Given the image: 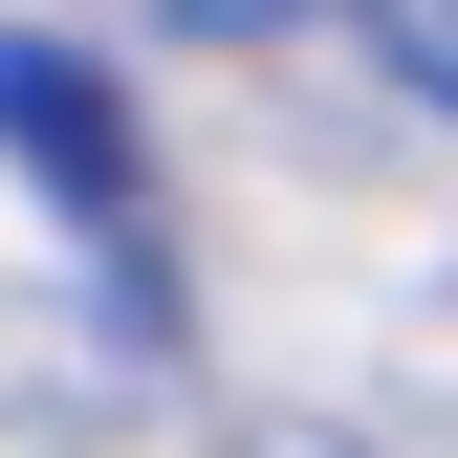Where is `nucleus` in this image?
Returning <instances> with one entry per match:
<instances>
[{
    "label": "nucleus",
    "instance_id": "obj_2",
    "mask_svg": "<svg viewBox=\"0 0 458 458\" xmlns=\"http://www.w3.org/2000/svg\"><path fill=\"white\" fill-rule=\"evenodd\" d=\"M371 66H393V88H415V109H437V131H458V0H371Z\"/></svg>",
    "mask_w": 458,
    "mask_h": 458
},
{
    "label": "nucleus",
    "instance_id": "obj_1",
    "mask_svg": "<svg viewBox=\"0 0 458 458\" xmlns=\"http://www.w3.org/2000/svg\"><path fill=\"white\" fill-rule=\"evenodd\" d=\"M0 153H22L88 241H131V218H153V153H131V109H109L88 44H22V22H0Z\"/></svg>",
    "mask_w": 458,
    "mask_h": 458
}]
</instances>
